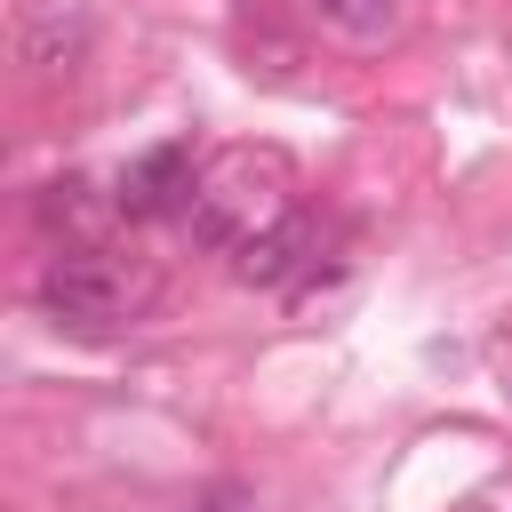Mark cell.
<instances>
[{
  "label": "cell",
  "instance_id": "obj_1",
  "mask_svg": "<svg viewBox=\"0 0 512 512\" xmlns=\"http://www.w3.org/2000/svg\"><path fill=\"white\" fill-rule=\"evenodd\" d=\"M40 304L56 312V328L104 336V328H120V320H128L136 280L120 272V256H104V248L72 240V248H56V256L40 264Z\"/></svg>",
  "mask_w": 512,
  "mask_h": 512
},
{
  "label": "cell",
  "instance_id": "obj_2",
  "mask_svg": "<svg viewBox=\"0 0 512 512\" xmlns=\"http://www.w3.org/2000/svg\"><path fill=\"white\" fill-rule=\"evenodd\" d=\"M192 144H152V152H136L128 168H120V192H112V208L128 216V224H152V216H168V208H192Z\"/></svg>",
  "mask_w": 512,
  "mask_h": 512
},
{
  "label": "cell",
  "instance_id": "obj_3",
  "mask_svg": "<svg viewBox=\"0 0 512 512\" xmlns=\"http://www.w3.org/2000/svg\"><path fill=\"white\" fill-rule=\"evenodd\" d=\"M320 248V232H312V216L304 208H280L264 232H248L240 248H232V272L248 280V288H288L296 272H304V256Z\"/></svg>",
  "mask_w": 512,
  "mask_h": 512
},
{
  "label": "cell",
  "instance_id": "obj_4",
  "mask_svg": "<svg viewBox=\"0 0 512 512\" xmlns=\"http://www.w3.org/2000/svg\"><path fill=\"white\" fill-rule=\"evenodd\" d=\"M328 32H344V40H392V24H400V0H304Z\"/></svg>",
  "mask_w": 512,
  "mask_h": 512
}]
</instances>
